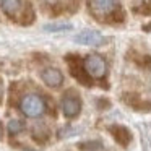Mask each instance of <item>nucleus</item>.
<instances>
[{"mask_svg": "<svg viewBox=\"0 0 151 151\" xmlns=\"http://www.w3.org/2000/svg\"><path fill=\"white\" fill-rule=\"evenodd\" d=\"M20 111L31 119L41 117L46 111V102L39 94H26L20 101Z\"/></svg>", "mask_w": 151, "mask_h": 151, "instance_id": "nucleus-1", "label": "nucleus"}, {"mask_svg": "<svg viewBox=\"0 0 151 151\" xmlns=\"http://www.w3.org/2000/svg\"><path fill=\"white\" fill-rule=\"evenodd\" d=\"M83 68L93 78H102L106 75V72H107V63H106V60L101 55L91 54V55H88L83 60Z\"/></svg>", "mask_w": 151, "mask_h": 151, "instance_id": "nucleus-2", "label": "nucleus"}, {"mask_svg": "<svg viewBox=\"0 0 151 151\" xmlns=\"http://www.w3.org/2000/svg\"><path fill=\"white\" fill-rule=\"evenodd\" d=\"M80 109H81V101H80V96L75 94L73 91H68L63 94L62 98V112L65 117L73 119L80 114Z\"/></svg>", "mask_w": 151, "mask_h": 151, "instance_id": "nucleus-3", "label": "nucleus"}, {"mask_svg": "<svg viewBox=\"0 0 151 151\" xmlns=\"http://www.w3.org/2000/svg\"><path fill=\"white\" fill-rule=\"evenodd\" d=\"M73 41L78 44H83V46H101L102 42H104V36H102L99 31H94V29H85L81 31V33H78L75 37H73Z\"/></svg>", "mask_w": 151, "mask_h": 151, "instance_id": "nucleus-4", "label": "nucleus"}, {"mask_svg": "<svg viewBox=\"0 0 151 151\" xmlns=\"http://www.w3.org/2000/svg\"><path fill=\"white\" fill-rule=\"evenodd\" d=\"M41 80H42L49 88H59L63 83V75L59 68L49 67V68H44L42 72H41Z\"/></svg>", "mask_w": 151, "mask_h": 151, "instance_id": "nucleus-5", "label": "nucleus"}, {"mask_svg": "<svg viewBox=\"0 0 151 151\" xmlns=\"http://www.w3.org/2000/svg\"><path fill=\"white\" fill-rule=\"evenodd\" d=\"M91 8L98 17H107L117 8V0H91Z\"/></svg>", "mask_w": 151, "mask_h": 151, "instance_id": "nucleus-6", "label": "nucleus"}, {"mask_svg": "<svg viewBox=\"0 0 151 151\" xmlns=\"http://www.w3.org/2000/svg\"><path fill=\"white\" fill-rule=\"evenodd\" d=\"M0 7L4 13L10 18H18L23 12V2L21 0H0Z\"/></svg>", "mask_w": 151, "mask_h": 151, "instance_id": "nucleus-7", "label": "nucleus"}, {"mask_svg": "<svg viewBox=\"0 0 151 151\" xmlns=\"http://www.w3.org/2000/svg\"><path fill=\"white\" fill-rule=\"evenodd\" d=\"M111 133L114 135V138L122 145V146H127V145L130 143V132H128L125 127H122V125H115V127H112Z\"/></svg>", "mask_w": 151, "mask_h": 151, "instance_id": "nucleus-8", "label": "nucleus"}, {"mask_svg": "<svg viewBox=\"0 0 151 151\" xmlns=\"http://www.w3.org/2000/svg\"><path fill=\"white\" fill-rule=\"evenodd\" d=\"M72 23H65V21H62V23H49V24H44L42 29L47 31V33H60V31H68L72 29Z\"/></svg>", "mask_w": 151, "mask_h": 151, "instance_id": "nucleus-9", "label": "nucleus"}, {"mask_svg": "<svg viewBox=\"0 0 151 151\" xmlns=\"http://www.w3.org/2000/svg\"><path fill=\"white\" fill-rule=\"evenodd\" d=\"M33 137L36 138L37 141H44L47 137H49V130H47L46 124H36L33 127Z\"/></svg>", "mask_w": 151, "mask_h": 151, "instance_id": "nucleus-10", "label": "nucleus"}, {"mask_svg": "<svg viewBox=\"0 0 151 151\" xmlns=\"http://www.w3.org/2000/svg\"><path fill=\"white\" fill-rule=\"evenodd\" d=\"M7 128H8V133H10L12 137H15V135H18V133H21V132H23L24 125H23V122L18 120V119H12V120L8 122Z\"/></svg>", "mask_w": 151, "mask_h": 151, "instance_id": "nucleus-11", "label": "nucleus"}, {"mask_svg": "<svg viewBox=\"0 0 151 151\" xmlns=\"http://www.w3.org/2000/svg\"><path fill=\"white\" fill-rule=\"evenodd\" d=\"M2 94H4V86H2V81H0V99H2Z\"/></svg>", "mask_w": 151, "mask_h": 151, "instance_id": "nucleus-12", "label": "nucleus"}, {"mask_svg": "<svg viewBox=\"0 0 151 151\" xmlns=\"http://www.w3.org/2000/svg\"><path fill=\"white\" fill-rule=\"evenodd\" d=\"M0 138H2V125H0Z\"/></svg>", "mask_w": 151, "mask_h": 151, "instance_id": "nucleus-13", "label": "nucleus"}]
</instances>
